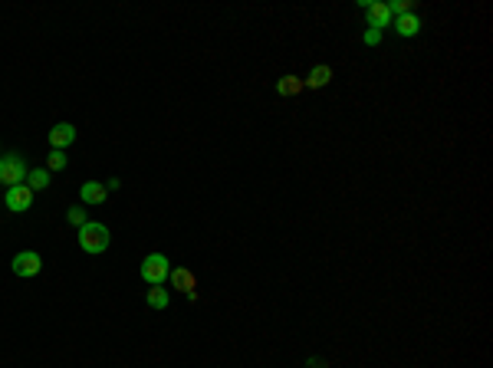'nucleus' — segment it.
I'll return each mask as SVG.
<instances>
[{"instance_id": "39448f33", "label": "nucleus", "mask_w": 493, "mask_h": 368, "mask_svg": "<svg viewBox=\"0 0 493 368\" xmlns=\"http://www.w3.org/2000/svg\"><path fill=\"white\" fill-rule=\"evenodd\" d=\"M4 204H7V210H13V214H23V210L33 208V191H30L27 184L7 188V194H4Z\"/></svg>"}, {"instance_id": "9b49d317", "label": "nucleus", "mask_w": 493, "mask_h": 368, "mask_svg": "<svg viewBox=\"0 0 493 368\" xmlns=\"http://www.w3.org/2000/svg\"><path fill=\"white\" fill-rule=\"evenodd\" d=\"M276 93L280 95H299L303 93V79H299V76H280V83H276Z\"/></svg>"}, {"instance_id": "1a4fd4ad", "label": "nucleus", "mask_w": 493, "mask_h": 368, "mask_svg": "<svg viewBox=\"0 0 493 368\" xmlns=\"http://www.w3.org/2000/svg\"><path fill=\"white\" fill-rule=\"evenodd\" d=\"M391 27H395V33H398V37L411 40V37H417V33H421V17H417V13H408V17L391 20Z\"/></svg>"}, {"instance_id": "4468645a", "label": "nucleus", "mask_w": 493, "mask_h": 368, "mask_svg": "<svg viewBox=\"0 0 493 368\" xmlns=\"http://www.w3.org/2000/svg\"><path fill=\"white\" fill-rule=\"evenodd\" d=\"M148 306L152 309H168V290L165 286H152L148 290Z\"/></svg>"}, {"instance_id": "9d476101", "label": "nucleus", "mask_w": 493, "mask_h": 368, "mask_svg": "<svg viewBox=\"0 0 493 368\" xmlns=\"http://www.w3.org/2000/svg\"><path fill=\"white\" fill-rule=\"evenodd\" d=\"M329 83H332V66H326V63L313 66V69H309V76L303 79V85H309V89H326Z\"/></svg>"}, {"instance_id": "423d86ee", "label": "nucleus", "mask_w": 493, "mask_h": 368, "mask_svg": "<svg viewBox=\"0 0 493 368\" xmlns=\"http://www.w3.org/2000/svg\"><path fill=\"white\" fill-rule=\"evenodd\" d=\"M49 148H57V151H66L69 145L76 142V125H69V122H59L49 129Z\"/></svg>"}, {"instance_id": "dca6fc26", "label": "nucleus", "mask_w": 493, "mask_h": 368, "mask_svg": "<svg viewBox=\"0 0 493 368\" xmlns=\"http://www.w3.org/2000/svg\"><path fill=\"white\" fill-rule=\"evenodd\" d=\"M388 10H391V20H398V17L415 13V4H411V0H395V4H388Z\"/></svg>"}, {"instance_id": "a211bd4d", "label": "nucleus", "mask_w": 493, "mask_h": 368, "mask_svg": "<svg viewBox=\"0 0 493 368\" xmlns=\"http://www.w3.org/2000/svg\"><path fill=\"white\" fill-rule=\"evenodd\" d=\"M362 43H365V47H379V43H381V30L365 27V30H362Z\"/></svg>"}, {"instance_id": "f03ea898", "label": "nucleus", "mask_w": 493, "mask_h": 368, "mask_svg": "<svg viewBox=\"0 0 493 368\" xmlns=\"http://www.w3.org/2000/svg\"><path fill=\"white\" fill-rule=\"evenodd\" d=\"M168 276H171V260L165 254H148L142 260V280L148 286H165Z\"/></svg>"}, {"instance_id": "f257e3e1", "label": "nucleus", "mask_w": 493, "mask_h": 368, "mask_svg": "<svg viewBox=\"0 0 493 368\" xmlns=\"http://www.w3.org/2000/svg\"><path fill=\"white\" fill-rule=\"evenodd\" d=\"M109 227L105 224H95V220H89V224L79 227V247H83L85 254H105L109 250Z\"/></svg>"}, {"instance_id": "6ab92c4d", "label": "nucleus", "mask_w": 493, "mask_h": 368, "mask_svg": "<svg viewBox=\"0 0 493 368\" xmlns=\"http://www.w3.org/2000/svg\"><path fill=\"white\" fill-rule=\"evenodd\" d=\"M309 368H326V365H323V362H316V359H313V362H309Z\"/></svg>"}, {"instance_id": "2eb2a0df", "label": "nucleus", "mask_w": 493, "mask_h": 368, "mask_svg": "<svg viewBox=\"0 0 493 368\" xmlns=\"http://www.w3.org/2000/svg\"><path fill=\"white\" fill-rule=\"evenodd\" d=\"M69 165V158H66V151H57V148H49V155H47V171H63Z\"/></svg>"}, {"instance_id": "7ed1b4c3", "label": "nucleus", "mask_w": 493, "mask_h": 368, "mask_svg": "<svg viewBox=\"0 0 493 368\" xmlns=\"http://www.w3.org/2000/svg\"><path fill=\"white\" fill-rule=\"evenodd\" d=\"M0 184H10V188L27 184V165H23V158L17 151H10V155L0 158Z\"/></svg>"}, {"instance_id": "ddd939ff", "label": "nucleus", "mask_w": 493, "mask_h": 368, "mask_svg": "<svg viewBox=\"0 0 493 368\" xmlns=\"http://www.w3.org/2000/svg\"><path fill=\"white\" fill-rule=\"evenodd\" d=\"M168 280H171L174 286H178V290H184V293H194V273H191V270H184V266L171 270Z\"/></svg>"}, {"instance_id": "0eeeda50", "label": "nucleus", "mask_w": 493, "mask_h": 368, "mask_svg": "<svg viewBox=\"0 0 493 368\" xmlns=\"http://www.w3.org/2000/svg\"><path fill=\"white\" fill-rule=\"evenodd\" d=\"M365 20H369L365 27L381 30V33H385V30L391 27V10H388V4H369V7H365Z\"/></svg>"}, {"instance_id": "f8f14e48", "label": "nucleus", "mask_w": 493, "mask_h": 368, "mask_svg": "<svg viewBox=\"0 0 493 368\" xmlns=\"http://www.w3.org/2000/svg\"><path fill=\"white\" fill-rule=\"evenodd\" d=\"M27 188L37 194V191H47L49 188V171L47 168H33L27 171Z\"/></svg>"}, {"instance_id": "6e6552de", "label": "nucleus", "mask_w": 493, "mask_h": 368, "mask_svg": "<svg viewBox=\"0 0 493 368\" xmlns=\"http://www.w3.org/2000/svg\"><path fill=\"white\" fill-rule=\"evenodd\" d=\"M105 198H109V188H105L102 181H85L83 191H79L83 204H105Z\"/></svg>"}, {"instance_id": "20e7f679", "label": "nucleus", "mask_w": 493, "mask_h": 368, "mask_svg": "<svg viewBox=\"0 0 493 368\" xmlns=\"http://www.w3.org/2000/svg\"><path fill=\"white\" fill-rule=\"evenodd\" d=\"M13 273L23 276V280H30V276H37L40 270H43V256L37 254V250H20L17 256H13Z\"/></svg>"}, {"instance_id": "f3484780", "label": "nucleus", "mask_w": 493, "mask_h": 368, "mask_svg": "<svg viewBox=\"0 0 493 368\" xmlns=\"http://www.w3.org/2000/svg\"><path fill=\"white\" fill-rule=\"evenodd\" d=\"M66 220H69V224H73V227H83V224H89V220H85V210L79 208V204H73V208H69Z\"/></svg>"}]
</instances>
